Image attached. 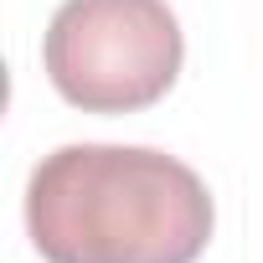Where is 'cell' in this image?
<instances>
[{
  "mask_svg": "<svg viewBox=\"0 0 263 263\" xmlns=\"http://www.w3.org/2000/svg\"><path fill=\"white\" fill-rule=\"evenodd\" d=\"M206 181L150 145H62L26 186L47 263H196L212 242Z\"/></svg>",
  "mask_w": 263,
  "mask_h": 263,
  "instance_id": "cell-1",
  "label": "cell"
},
{
  "mask_svg": "<svg viewBox=\"0 0 263 263\" xmlns=\"http://www.w3.org/2000/svg\"><path fill=\"white\" fill-rule=\"evenodd\" d=\"M186 42L165 0H62L42 67L83 114H135L171 93Z\"/></svg>",
  "mask_w": 263,
  "mask_h": 263,
  "instance_id": "cell-2",
  "label": "cell"
}]
</instances>
